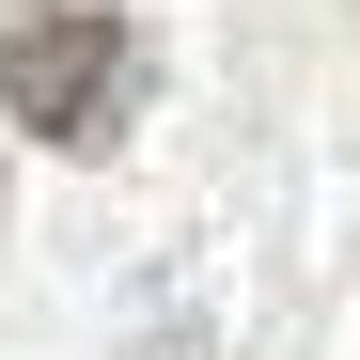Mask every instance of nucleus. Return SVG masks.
<instances>
[{
	"label": "nucleus",
	"instance_id": "1",
	"mask_svg": "<svg viewBox=\"0 0 360 360\" xmlns=\"http://www.w3.org/2000/svg\"><path fill=\"white\" fill-rule=\"evenodd\" d=\"M126 94H141L126 0H16V16H0V110H16L32 141L94 157L110 126H126Z\"/></svg>",
	"mask_w": 360,
	"mask_h": 360
}]
</instances>
